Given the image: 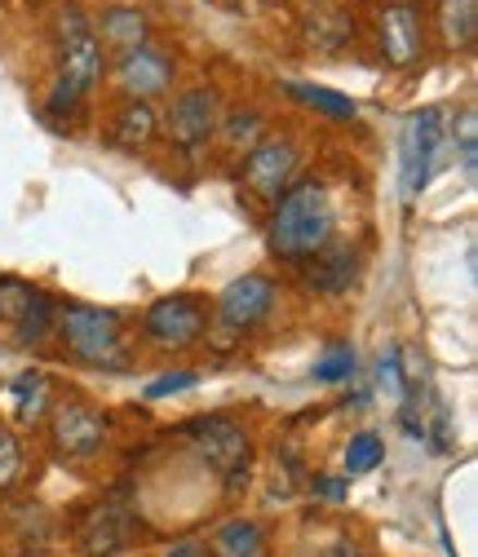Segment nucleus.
<instances>
[{
	"label": "nucleus",
	"mask_w": 478,
	"mask_h": 557,
	"mask_svg": "<svg viewBox=\"0 0 478 557\" xmlns=\"http://www.w3.org/2000/svg\"><path fill=\"white\" fill-rule=\"evenodd\" d=\"M332 239V199L319 182H293L270 213V252L280 261H306Z\"/></svg>",
	"instance_id": "f257e3e1"
},
{
	"label": "nucleus",
	"mask_w": 478,
	"mask_h": 557,
	"mask_svg": "<svg viewBox=\"0 0 478 557\" xmlns=\"http://www.w3.org/2000/svg\"><path fill=\"white\" fill-rule=\"evenodd\" d=\"M102 81V45L81 10H66L62 18V53H58V85L49 94L53 111H72L94 85Z\"/></svg>",
	"instance_id": "f03ea898"
},
{
	"label": "nucleus",
	"mask_w": 478,
	"mask_h": 557,
	"mask_svg": "<svg viewBox=\"0 0 478 557\" xmlns=\"http://www.w3.org/2000/svg\"><path fill=\"white\" fill-rule=\"evenodd\" d=\"M204 327H209V306L191 293H173V297H160L151 310H147V336L169 345V350H182V345L199 341Z\"/></svg>",
	"instance_id": "0eeeda50"
},
{
	"label": "nucleus",
	"mask_w": 478,
	"mask_h": 557,
	"mask_svg": "<svg viewBox=\"0 0 478 557\" xmlns=\"http://www.w3.org/2000/svg\"><path fill=\"white\" fill-rule=\"evenodd\" d=\"M284 89H289V98H297L302 107H315V111H323V115H332V120H355V115H359V107H355L346 94H336V89L302 85V81H289Z\"/></svg>",
	"instance_id": "a211bd4d"
},
{
	"label": "nucleus",
	"mask_w": 478,
	"mask_h": 557,
	"mask_svg": "<svg viewBox=\"0 0 478 557\" xmlns=\"http://www.w3.org/2000/svg\"><path fill=\"white\" fill-rule=\"evenodd\" d=\"M381 53L390 66H413L421 58V14L413 5H390L381 14Z\"/></svg>",
	"instance_id": "ddd939ff"
},
{
	"label": "nucleus",
	"mask_w": 478,
	"mask_h": 557,
	"mask_svg": "<svg viewBox=\"0 0 478 557\" xmlns=\"http://www.w3.org/2000/svg\"><path fill=\"white\" fill-rule=\"evenodd\" d=\"M102 40L120 45L124 53L138 49V45L147 40V18H143L138 10H107V14H102Z\"/></svg>",
	"instance_id": "6ab92c4d"
},
{
	"label": "nucleus",
	"mask_w": 478,
	"mask_h": 557,
	"mask_svg": "<svg viewBox=\"0 0 478 557\" xmlns=\"http://www.w3.org/2000/svg\"><path fill=\"white\" fill-rule=\"evenodd\" d=\"M45 394H49L45 372H19L14 376L10 398H14V416H19V421H36V416L45 411Z\"/></svg>",
	"instance_id": "aec40b11"
},
{
	"label": "nucleus",
	"mask_w": 478,
	"mask_h": 557,
	"mask_svg": "<svg viewBox=\"0 0 478 557\" xmlns=\"http://www.w3.org/2000/svg\"><path fill=\"white\" fill-rule=\"evenodd\" d=\"M222 98H218V89H186L173 107H169V137L177 147H204L213 137V128H218V107Z\"/></svg>",
	"instance_id": "1a4fd4ad"
},
{
	"label": "nucleus",
	"mask_w": 478,
	"mask_h": 557,
	"mask_svg": "<svg viewBox=\"0 0 478 557\" xmlns=\"http://www.w3.org/2000/svg\"><path fill=\"white\" fill-rule=\"evenodd\" d=\"M293 173H297V147H293V143H266V147H257V151L248 156V164H244V182H248L261 199H270V203H275V199L293 186Z\"/></svg>",
	"instance_id": "f8f14e48"
},
{
	"label": "nucleus",
	"mask_w": 478,
	"mask_h": 557,
	"mask_svg": "<svg viewBox=\"0 0 478 557\" xmlns=\"http://www.w3.org/2000/svg\"><path fill=\"white\" fill-rule=\"evenodd\" d=\"M115 81H120V89H124L133 102H147V98H156V94H164V89L173 85V58L160 53V49L138 45V49H128V53L120 58Z\"/></svg>",
	"instance_id": "9b49d317"
},
{
	"label": "nucleus",
	"mask_w": 478,
	"mask_h": 557,
	"mask_svg": "<svg viewBox=\"0 0 478 557\" xmlns=\"http://www.w3.org/2000/svg\"><path fill=\"white\" fill-rule=\"evenodd\" d=\"M443 111L439 107H430V111H417L413 120L403 124V143H399V190H403V199L413 203L421 190H426V182H430V173H434V160H439V147H443Z\"/></svg>",
	"instance_id": "20e7f679"
},
{
	"label": "nucleus",
	"mask_w": 478,
	"mask_h": 557,
	"mask_svg": "<svg viewBox=\"0 0 478 557\" xmlns=\"http://www.w3.org/2000/svg\"><path fill=\"white\" fill-rule=\"evenodd\" d=\"M36 301V288L23 278H0V323H19Z\"/></svg>",
	"instance_id": "b1692460"
},
{
	"label": "nucleus",
	"mask_w": 478,
	"mask_h": 557,
	"mask_svg": "<svg viewBox=\"0 0 478 557\" xmlns=\"http://www.w3.org/2000/svg\"><path fill=\"white\" fill-rule=\"evenodd\" d=\"M213 553L218 557H257L261 553V527L248 518H231L218 527L213 535Z\"/></svg>",
	"instance_id": "f3484780"
},
{
	"label": "nucleus",
	"mask_w": 478,
	"mask_h": 557,
	"mask_svg": "<svg viewBox=\"0 0 478 557\" xmlns=\"http://www.w3.org/2000/svg\"><path fill=\"white\" fill-rule=\"evenodd\" d=\"M19 478H23V443L10 430H0V496H10Z\"/></svg>",
	"instance_id": "393cba45"
},
{
	"label": "nucleus",
	"mask_w": 478,
	"mask_h": 557,
	"mask_svg": "<svg viewBox=\"0 0 478 557\" xmlns=\"http://www.w3.org/2000/svg\"><path fill=\"white\" fill-rule=\"evenodd\" d=\"M439 32L448 49H469L478 32V0H443L439 5Z\"/></svg>",
	"instance_id": "dca6fc26"
},
{
	"label": "nucleus",
	"mask_w": 478,
	"mask_h": 557,
	"mask_svg": "<svg viewBox=\"0 0 478 557\" xmlns=\"http://www.w3.org/2000/svg\"><path fill=\"white\" fill-rule=\"evenodd\" d=\"M257 128H261V120H257V115H244V120H235L226 133H231V143H253L248 133H257Z\"/></svg>",
	"instance_id": "c85d7f7f"
},
{
	"label": "nucleus",
	"mask_w": 478,
	"mask_h": 557,
	"mask_svg": "<svg viewBox=\"0 0 478 557\" xmlns=\"http://www.w3.org/2000/svg\"><path fill=\"white\" fill-rule=\"evenodd\" d=\"M164 557H209V548H204L199 540H177V544H173Z\"/></svg>",
	"instance_id": "7c9ffc66"
},
{
	"label": "nucleus",
	"mask_w": 478,
	"mask_h": 557,
	"mask_svg": "<svg viewBox=\"0 0 478 557\" xmlns=\"http://www.w3.org/2000/svg\"><path fill=\"white\" fill-rule=\"evenodd\" d=\"M315 492L323 500H341V496H346V482H341V478H315Z\"/></svg>",
	"instance_id": "c756f323"
},
{
	"label": "nucleus",
	"mask_w": 478,
	"mask_h": 557,
	"mask_svg": "<svg viewBox=\"0 0 478 557\" xmlns=\"http://www.w3.org/2000/svg\"><path fill=\"white\" fill-rule=\"evenodd\" d=\"M456 147H461V169L474 177V169H478V115H474V107H465V111H461Z\"/></svg>",
	"instance_id": "a878e982"
},
{
	"label": "nucleus",
	"mask_w": 478,
	"mask_h": 557,
	"mask_svg": "<svg viewBox=\"0 0 478 557\" xmlns=\"http://www.w3.org/2000/svg\"><path fill=\"white\" fill-rule=\"evenodd\" d=\"M156 128H160V115L151 102H124L115 124H111V137L120 147H147L156 137Z\"/></svg>",
	"instance_id": "2eb2a0df"
},
{
	"label": "nucleus",
	"mask_w": 478,
	"mask_h": 557,
	"mask_svg": "<svg viewBox=\"0 0 478 557\" xmlns=\"http://www.w3.org/2000/svg\"><path fill=\"white\" fill-rule=\"evenodd\" d=\"M107 443V416L85 403V398H72V403H58L53 407V447L72 460H89L98 456V447Z\"/></svg>",
	"instance_id": "423d86ee"
},
{
	"label": "nucleus",
	"mask_w": 478,
	"mask_h": 557,
	"mask_svg": "<svg viewBox=\"0 0 478 557\" xmlns=\"http://www.w3.org/2000/svg\"><path fill=\"white\" fill-rule=\"evenodd\" d=\"M124 540H128V513H120L115 505H102V509H94V518L81 531V553L111 557L124 548Z\"/></svg>",
	"instance_id": "4468645a"
},
{
	"label": "nucleus",
	"mask_w": 478,
	"mask_h": 557,
	"mask_svg": "<svg viewBox=\"0 0 478 557\" xmlns=\"http://www.w3.org/2000/svg\"><path fill=\"white\" fill-rule=\"evenodd\" d=\"M53 319H58V314H53V301H49L45 293H36L32 310L14 323V332H19V341H23V345H36V341H45V332L53 327Z\"/></svg>",
	"instance_id": "5701e85b"
},
{
	"label": "nucleus",
	"mask_w": 478,
	"mask_h": 557,
	"mask_svg": "<svg viewBox=\"0 0 478 557\" xmlns=\"http://www.w3.org/2000/svg\"><path fill=\"white\" fill-rule=\"evenodd\" d=\"M355 278H359V257L351 244H323L315 257L302 261V284L319 297H341V293H351L355 288Z\"/></svg>",
	"instance_id": "9d476101"
},
{
	"label": "nucleus",
	"mask_w": 478,
	"mask_h": 557,
	"mask_svg": "<svg viewBox=\"0 0 478 557\" xmlns=\"http://www.w3.org/2000/svg\"><path fill=\"white\" fill-rule=\"evenodd\" d=\"M191 385H199V376H195V372H169V376H156V381L147 385V398L156 403V398L182 394V389H191Z\"/></svg>",
	"instance_id": "cd10ccee"
},
{
	"label": "nucleus",
	"mask_w": 478,
	"mask_h": 557,
	"mask_svg": "<svg viewBox=\"0 0 478 557\" xmlns=\"http://www.w3.org/2000/svg\"><path fill=\"white\" fill-rule=\"evenodd\" d=\"M377 376H381V385H385L394 398H403V389H407V376H403V355L394 350V345H390V350L377 359Z\"/></svg>",
	"instance_id": "bb28decb"
},
{
	"label": "nucleus",
	"mask_w": 478,
	"mask_h": 557,
	"mask_svg": "<svg viewBox=\"0 0 478 557\" xmlns=\"http://www.w3.org/2000/svg\"><path fill=\"white\" fill-rule=\"evenodd\" d=\"M275 297L280 293H275V284H270L266 274H244V278H235V284L222 288L218 319L231 332H248V327H257V323L270 319V310H275Z\"/></svg>",
	"instance_id": "6e6552de"
},
{
	"label": "nucleus",
	"mask_w": 478,
	"mask_h": 557,
	"mask_svg": "<svg viewBox=\"0 0 478 557\" xmlns=\"http://www.w3.org/2000/svg\"><path fill=\"white\" fill-rule=\"evenodd\" d=\"M381 456H385V443H381V434L364 430V434H355V438L346 443V473H351V478H359V473H372V469L381 465Z\"/></svg>",
	"instance_id": "412c9836"
},
{
	"label": "nucleus",
	"mask_w": 478,
	"mask_h": 557,
	"mask_svg": "<svg viewBox=\"0 0 478 557\" xmlns=\"http://www.w3.org/2000/svg\"><path fill=\"white\" fill-rule=\"evenodd\" d=\"M191 438H195L199 456L209 460L218 473H226L231 482H240L248 473L253 443L235 421H226V416H199V421H191Z\"/></svg>",
	"instance_id": "39448f33"
},
{
	"label": "nucleus",
	"mask_w": 478,
	"mask_h": 557,
	"mask_svg": "<svg viewBox=\"0 0 478 557\" xmlns=\"http://www.w3.org/2000/svg\"><path fill=\"white\" fill-rule=\"evenodd\" d=\"M355 376V345H328L323 359L315 363V381L336 385V381H351Z\"/></svg>",
	"instance_id": "4be33fe9"
},
{
	"label": "nucleus",
	"mask_w": 478,
	"mask_h": 557,
	"mask_svg": "<svg viewBox=\"0 0 478 557\" xmlns=\"http://www.w3.org/2000/svg\"><path fill=\"white\" fill-rule=\"evenodd\" d=\"M58 336L81 363L94 368H124V345H120V314L102 306H66L58 319Z\"/></svg>",
	"instance_id": "7ed1b4c3"
}]
</instances>
